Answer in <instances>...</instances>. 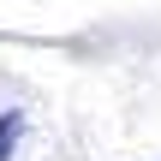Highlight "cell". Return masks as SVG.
<instances>
[{
	"label": "cell",
	"instance_id": "1",
	"mask_svg": "<svg viewBox=\"0 0 161 161\" xmlns=\"http://www.w3.org/2000/svg\"><path fill=\"white\" fill-rule=\"evenodd\" d=\"M18 137H24V114H18V108H6V114H0V161L18 149Z\"/></svg>",
	"mask_w": 161,
	"mask_h": 161
}]
</instances>
